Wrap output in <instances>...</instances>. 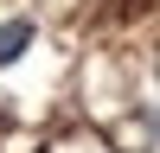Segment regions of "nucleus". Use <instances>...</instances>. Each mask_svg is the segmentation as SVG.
<instances>
[{"instance_id": "1", "label": "nucleus", "mask_w": 160, "mask_h": 153, "mask_svg": "<svg viewBox=\"0 0 160 153\" xmlns=\"http://www.w3.org/2000/svg\"><path fill=\"white\" fill-rule=\"evenodd\" d=\"M32 51V19H0V70Z\"/></svg>"}]
</instances>
